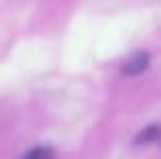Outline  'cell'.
<instances>
[{
	"mask_svg": "<svg viewBox=\"0 0 161 159\" xmlns=\"http://www.w3.org/2000/svg\"><path fill=\"white\" fill-rule=\"evenodd\" d=\"M159 137V127L157 124H151L149 129H145V131L141 133V135L137 137V139H135V143L137 145H143V143H153L155 139H157Z\"/></svg>",
	"mask_w": 161,
	"mask_h": 159,
	"instance_id": "2",
	"label": "cell"
},
{
	"mask_svg": "<svg viewBox=\"0 0 161 159\" xmlns=\"http://www.w3.org/2000/svg\"><path fill=\"white\" fill-rule=\"evenodd\" d=\"M149 65V55L147 53H137L129 59V63L125 65V74L129 76H137V74H143Z\"/></svg>",
	"mask_w": 161,
	"mask_h": 159,
	"instance_id": "1",
	"label": "cell"
},
{
	"mask_svg": "<svg viewBox=\"0 0 161 159\" xmlns=\"http://www.w3.org/2000/svg\"><path fill=\"white\" fill-rule=\"evenodd\" d=\"M23 159H53V151L47 147H37V149H31L29 153H25Z\"/></svg>",
	"mask_w": 161,
	"mask_h": 159,
	"instance_id": "3",
	"label": "cell"
}]
</instances>
